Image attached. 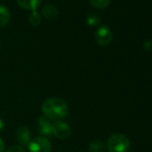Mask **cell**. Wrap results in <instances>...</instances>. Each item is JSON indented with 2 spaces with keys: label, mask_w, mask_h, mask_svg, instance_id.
Instances as JSON below:
<instances>
[{
  "label": "cell",
  "mask_w": 152,
  "mask_h": 152,
  "mask_svg": "<svg viewBox=\"0 0 152 152\" xmlns=\"http://www.w3.org/2000/svg\"><path fill=\"white\" fill-rule=\"evenodd\" d=\"M42 112L45 115L55 121H60L68 114L67 104L59 98H50L42 104Z\"/></svg>",
  "instance_id": "6da1fadb"
},
{
  "label": "cell",
  "mask_w": 152,
  "mask_h": 152,
  "mask_svg": "<svg viewBox=\"0 0 152 152\" xmlns=\"http://www.w3.org/2000/svg\"><path fill=\"white\" fill-rule=\"evenodd\" d=\"M107 148L108 152H129L131 143L124 134L113 133L107 140Z\"/></svg>",
  "instance_id": "7a4b0ae2"
},
{
  "label": "cell",
  "mask_w": 152,
  "mask_h": 152,
  "mask_svg": "<svg viewBox=\"0 0 152 152\" xmlns=\"http://www.w3.org/2000/svg\"><path fill=\"white\" fill-rule=\"evenodd\" d=\"M94 38H95L96 42L99 46L105 47L111 43V41L113 39V33L108 26L101 25L96 30Z\"/></svg>",
  "instance_id": "3957f363"
},
{
  "label": "cell",
  "mask_w": 152,
  "mask_h": 152,
  "mask_svg": "<svg viewBox=\"0 0 152 152\" xmlns=\"http://www.w3.org/2000/svg\"><path fill=\"white\" fill-rule=\"evenodd\" d=\"M28 148L30 152H50L52 148L49 140L44 137H37L31 140Z\"/></svg>",
  "instance_id": "277c9868"
},
{
  "label": "cell",
  "mask_w": 152,
  "mask_h": 152,
  "mask_svg": "<svg viewBox=\"0 0 152 152\" xmlns=\"http://www.w3.org/2000/svg\"><path fill=\"white\" fill-rule=\"evenodd\" d=\"M52 132L56 138L64 140L67 139L71 135V128L67 124L56 121L52 124Z\"/></svg>",
  "instance_id": "5b68a950"
},
{
  "label": "cell",
  "mask_w": 152,
  "mask_h": 152,
  "mask_svg": "<svg viewBox=\"0 0 152 152\" xmlns=\"http://www.w3.org/2000/svg\"><path fill=\"white\" fill-rule=\"evenodd\" d=\"M38 123H39V133L42 135V137H44V138L50 137L53 134L52 124H51L49 118H48L46 115H42L39 118Z\"/></svg>",
  "instance_id": "8992f818"
},
{
  "label": "cell",
  "mask_w": 152,
  "mask_h": 152,
  "mask_svg": "<svg viewBox=\"0 0 152 152\" xmlns=\"http://www.w3.org/2000/svg\"><path fill=\"white\" fill-rule=\"evenodd\" d=\"M15 138L21 145L23 146L28 145L29 142L31 141V132L28 127L26 126L18 127L15 132Z\"/></svg>",
  "instance_id": "52a82bcc"
},
{
  "label": "cell",
  "mask_w": 152,
  "mask_h": 152,
  "mask_svg": "<svg viewBox=\"0 0 152 152\" xmlns=\"http://www.w3.org/2000/svg\"><path fill=\"white\" fill-rule=\"evenodd\" d=\"M42 15L47 20H55L58 16V11L56 7L52 5H46L42 8Z\"/></svg>",
  "instance_id": "ba28073f"
},
{
  "label": "cell",
  "mask_w": 152,
  "mask_h": 152,
  "mask_svg": "<svg viewBox=\"0 0 152 152\" xmlns=\"http://www.w3.org/2000/svg\"><path fill=\"white\" fill-rule=\"evenodd\" d=\"M17 2L23 9L35 11L41 4V0H17Z\"/></svg>",
  "instance_id": "9c48e42d"
},
{
  "label": "cell",
  "mask_w": 152,
  "mask_h": 152,
  "mask_svg": "<svg viewBox=\"0 0 152 152\" xmlns=\"http://www.w3.org/2000/svg\"><path fill=\"white\" fill-rule=\"evenodd\" d=\"M11 18V15L9 10L2 6L0 5V27H5L10 21Z\"/></svg>",
  "instance_id": "30bf717a"
},
{
  "label": "cell",
  "mask_w": 152,
  "mask_h": 152,
  "mask_svg": "<svg viewBox=\"0 0 152 152\" xmlns=\"http://www.w3.org/2000/svg\"><path fill=\"white\" fill-rule=\"evenodd\" d=\"M105 149V143L102 140H95L90 143L89 150L90 152H102Z\"/></svg>",
  "instance_id": "8fae6325"
},
{
  "label": "cell",
  "mask_w": 152,
  "mask_h": 152,
  "mask_svg": "<svg viewBox=\"0 0 152 152\" xmlns=\"http://www.w3.org/2000/svg\"><path fill=\"white\" fill-rule=\"evenodd\" d=\"M100 22H101L100 16L96 14H90L86 17V23L90 26H96V25L99 24Z\"/></svg>",
  "instance_id": "7c38bea8"
},
{
  "label": "cell",
  "mask_w": 152,
  "mask_h": 152,
  "mask_svg": "<svg viewBox=\"0 0 152 152\" xmlns=\"http://www.w3.org/2000/svg\"><path fill=\"white\" fill-rule=\"evenodd\" d=\"M91 6L98 9H104L108 7L110 4V0H90Z\"/></svg>",
  "instance_id": "4fadbf2b"
},
{
  "label": "cell",
  "mask_w": 152,
  "mask_h": 152,
  "mask_svg": "<svg viewBox=\"0 0 152 152\" xmlns=\"http://www.w3.org/2000/svg\"><path fill=\"white\" fill-rule=\"evenodd\" d=\"M29 22L32 26H38L41 22V16L37 11H32L29 15Z\"/></svg>",
  "instance_id": "5bb4252c"
},
{
  "label": "cell",
  "mask_w": 152,
  "mask_h": 152,
  "mask_svg": "<svg viewBox=\"0 0 152 152\" xmlns=\"http://www.w3.org/2000/svg\"><path fill=\"white\" fill-rule=\"evenodd\" d=\"M7 152H26V150L23 148V146H19V145H14L12 147H10Z\"/></svg>",
  "instance_id": "9a60e30c"
},
{
  "label": "cell",
  "mask_w": 152,
  "mask_h": 152,
  "mask_svg": "<svg viewBox=\"0 0 152 152\" xmlns=\"http://www.w3.org/2000/svg\"><path fill=\"white\" fill-rule=\"evenodd\" d=\"M144 48L148 51H152V41L151 40H147L144 43Z\"/></svg>",
  "instance_id": "2e32d148"
},
{
  "label": "cell",
  "mask_w": 152,
  "mask_h": 152,
  "mask_svg": "<svg viewBox=\"0 0 152 152\" xmlns=\"http://www.w3.org/2000/svg\"><path fill=\"white\" fill-rule=\"evenodd\" d=\"M5 149V143H4V140L0 138V152H3Z\"/></svg>",
  "instance_id": "e0dca14e"
},
{
  "label": "cell",
  "mask_w": 152,
  "mask_h": 152,
  "mask_svg": "<svg viewBox=\"0 0 152 152\" xmlns=\"http://www.w3.org/2000/svg\"><path fill=\"white\" fill-rule=\"evenodd\" d=\"M5 127V123H4V120L2 118H0V132H1Z\"/></svg>",
  "instance_id": "ac0fdd59"
},
{
  "label": "cell",
  "mask_w": 152,
  "mask_h": 152,
  "mask_svg": "<svg viewBox=\"0 0 152 152\" xmlns=\"http://www.w3.org/2000/svg\"><path fill=\"white\" fill-rule=\"evenodd\" d=\"M0 45H1V42H0Z\"/></svg>",
  "instance_id": "d6986e66"
}]
</instances>
